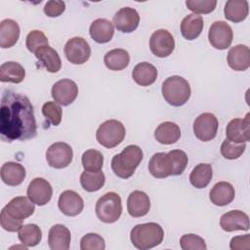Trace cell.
<instances>
[{
  "label": "cell",
  "mask_w": 250,
  "mask_h": 250,
  "mask_svg": "<svg viewBox=\"0 0 250 250\" xmlns=\"http://www.w3.org/2000/svg\"><path fill=\"white\" fill-rule=\"evenodd\" d=\"M33 105L20 93L6 90L0 104V136L3 142L26 141L36 136Z\"/></svg>",
  "instance_id": "6da1fadb"
},
{
  "label": "cell",
  "mask_w": 250,
  "mask_h": 250,
  "mask_svg": "<svg viewBox=\"0 0 250 250\" xmlns=\"http://www.w3.org/2000/svg\"><path fill=\"white\" fill-rule=\"evenodd\" d=\"M143 160V150L136 145L127 146L120 153L115 154L111 159L113 173L122 179L133 176L136 168Z\"/></svg>",
  "instance_id": "7a4b0ae2"
},
{
  "label": "cell",
  "mask_w": 250,
  "mask_h": 250,
  "mask_svg": "<svg viewBox=\"0 0 250 250\" xmlns=\"http://www.w3.org/2000/svg\"><path fill=\"white\" fill-rule=\"evenodd\" d=\"M164 237V231L156 223H146L135 226L130 233L132 244L141 250H147L159 245Z\"/></svg>",
  "instance_id": "3957f363"
},
{
  "label": "cell",
  "mask_w": 250,
  "mask_h": 250,
  "mask_svg": "<svg viewBox=\"0 0 250 250\" xmlns=\"http://www.w3.org/2000/svg\"><path fill=\"white\" fill-rule=\"evenodd\" d=\"M162 96L164 100L173 106L184 105L190 97L189 83L182 76L174 75L168 77L162 84Z\"/></svg>",
  "instance_id": "277c9868"
},
{
  "label": "cell",
  "mask_w": 250,
  "mask_h": 250,
  "mask_svg": "<svg viewBox=\"0 0 250 250\" xmlns=\"http://www.w3.org/2000/svg\"><path fill=\"white\" fill-rule=\"evenodd\" d=\"M122 213V202L120 196L113 191L104 194L96 203V215L104 223L112 224L116 222Z\"/></svg>",
  "instance_id": "5b68a950"
},
{
  "label": "cell",
  "mask_w": 250,
  "mask_h": 250,
  "mask_svg": "<svg viewBox=\"0 0 250 250\" xmlns=\"http://www.w3.org/2000/svg\"><path fill=\"white\" fill-rule=\"evenodd\" d=\"M126 135L124 125L115 119L106 120L100 125L96 138L100 145L106 148H112L120 145Z\"/></svg>",
  "instance_id": "8992f818"
},
{
  "label": "cell",
  "mask_w": 250,
  "mask_h": 250,
  "mask_svg": "<svg viewBox=\"0 0 250 250\" xmlns=\"http://www.w3.org/2000/svg\"><path fill=\"white\" fill-rule=\"evenodd\" d=\"M73 158L71 146L63 142L54 143L46 151V159L48 164L56 169L67 167Z\"/></svg>",
  "instance_id": "52a82bcc"
},
{
  "label": "cell",
  "mask_w": 250,
  "mask_h": 250,
  "mask_svg": "<svg viewBox=\"0 0 250 250\" xmlns=\"http://www.w3.org/2000/svg\"><path fill=\"white\" fill-rule=\"evenodd\" d=\"M64 54L68 62L73 64L85 63L91 56V48L82 37H73L64 45Z\"/></svg>",
  "instance_id": "ba28073f"
},
{
  "label": "cell",
  "mask_w": 250,
  "mask_h": 250,
  "mask_svg": "<svg viewBox=\"0 0 250 250\" xmlns=\"http://www.w3.org/2000/svg\"><path fill=\"white\" fill-rule=\"evenodd\" d=\"M232 29L226 21H217L211 24L208 32V39L215 49L225 50L229 48L232 42Z\"/></svg>",
  "instance_id": "9c48e42d"
},
{
  "label": "cell",
  "mask_w": 250,
  "mask_h": 250,
  "mask_svg": "<svg viewBox=\"0 0 250 250\" xmlns=\"http://www.w3.org/2000/svg\"><path fill=\"white\" fill-rule=\"evenodd\" d=\"M218 126L217 117L211 112H204L194 120L193 133L198 140L208 142L216 137Z\"/></svg>",
  "instance_id": "30bf717a"
},
{
  "label": "cell",
  "mask_w": 250,
  "mask_h": 250,
  "mask_svg": "<svg viewBox=\"0 0 250 250\" xmlns=\"http://www.w3.org/2000/svg\"><path fill=\"white\" fill-rule=\"evenodd\" d=\"M149 48L154 56L166 58L170 56L175 49L174 37L168 30L158 29L150 36Z\"/></svg>",
  "instance_id": "8fae6325"
},
{
  "label": "cell",
  "mask_w": 250,
  "mask_h": 250,
  "mask_svg": "<svg viewBox=\"0 0 250 250\" xmlns=\"http://www.w3.org/2000/svg\"><path fill=\"white\" fill-rule=\"evenodd\" d=\"M51 94L56 103L65 106L73 103L76 99L78 95V86L70 79H62L53 85Z\"/></svg>",
  "instance_id": "7c38bea8"
},
{
  "label": "cell",
  "mask_w": 250,
  "mask_h": 250,
  "mask_svg": "<svg viewBox=\"0 0 250 250\" xmlns=\"http://www.w3.org/2000/svg\"><path fill=\"white\" fill-rule=\"evenodd\" d=\"M26 194L34 204L43 206L51 200L53 188L50 183L44 178H34L27 187Z\"/></svg>",
  "instance_id": "4fadbf2b"
},
{
  "label": "cell",
  "mask_w": 250,
  "mask_h": 250,
  "mask_svg": "<svg viewBox=\"0 0 250 250\" xmlns=\"http://www.w3.org/2000/svg\"><path fill=\"white\" fill-rule=\"evenodd\" d=\"M227 139L233 143H246L250 140V114L244 118H234L229 122L226 129Z\"/></svg>",
  "instance_id": "5bb4252c"
},
{
  "label": "cell",
  "mask_w": 250,
  "mask_h": 250,
  "mask_svg": "<svg viewBox=\"0 0 250 250\" xmlns=\"http://www.w3.org/2000/svg\"><path fill=\"white\" fill-rule=\"evenodd\" d=\"M149 173L157 179L166 178L174 174V164L170 152H157L148 162Z\"/></svg>",
  "instance_id": "9a60e30c"
},
{
  "label": "cell",
  "mask_w": 250,
  "mask_h": 250,
  "mask_svg": "<svg viewBox=\"0 0 250 250\" xmlns=\"http://www.w3.org/2000/svg\"><path fill=\"white\" fill-rule=\"evenodd\" d=\"M140 23L139 13L130 7L121 8L113 17V24L115 28L124 33L133 32Z\"/></svg>",
  "instance_id": "2e32d148"
},
{
  "label": "cell",
  "mask_w": 250,
  "mask_h": 250,
  "mask_svg": "<svg viewBox=\"0 0 250 250\" xmlns=\"http://www.w3.org/2000/svg\"><path fill=\"white\" fill-rule=\"evenodd\" d=\"M3 209L12 218L23 221L34 213L35 206L28 197L17 196L13 198Z\"/></svg>",
  "instance_id": "e0dca14e"
},
{
  "label": "cell",
  "mask_w": 250,
  "mask_h": 250,
  "mask_svg": "<svg viewBox=\"0 0 250 250\" xmlns=\"http://www.w3.org/2000/svg\"><path fill=\"white\" fill-rule=\"evenodd\" d=\"M58 206L62 213L66 216L73 217L82 212L84 208V201L76 191L67 189L61 193Z\"/></svg>",
  "instance_id": "ac0fdd59"
},
{
  "label": "cell",
  "mask_w": 250,
  "mask_h": 250,
  "mask_svg": "<svg viewBox=\"0 0 250 250\" xmlns=\"http://www.w3.org/2000/svg\"><path fill=\"white\" fill-rule=\"evenodd\" d=\"M220 226L222 229L229 232L234 230H248L250 227L249 217L240 210H231L222 215Z\"/></svg>",
  "instance_id": "d6986e66"
},
{
  "label": "cell",
  "mask_w": 250,
  "mask_h": 250,
  "mask_svg": "<svg viewBox=\"0 0 250 250\" xmlns=\"http://www.w3.org/2000/svg\"><path fill=\"white\" fill-rule=\"evenodd\" d=\"M150 209V199L148 195L142 190H134L127 199L128 213L134 217L139 218L146 215Z\"/></svg>",
  "instance_id": "ffe728a7"
},
{
  "label": "cell",
  "mask_w": 250,
  "mask_h": 250,
  "mask_svg": "<svg viewBox=\"0 0 250 250\" xmlns=\"http://www.w3.org/2000/svg\"><path fill=\"white\" fill-rule=\"evenodd\" d=\"M228 64L236 71H244L250 66V50L246 45L238 44L231 47L227 57Z\"/></svg>",
  "instance_id": "44dd1931"
},
{
  "label": "cell",
  "mask_w": 250,
  "mask_h": 250,
  "mask_svg": "<svg viewBox=\"0 0 250 250\" xmlns=\"http://www.w3.org/2000/svg\"><path fill=\"white\" fill-rule=\"evenodd\" d=\"M70 239V231L63 225H55L49 230L48 244L52 250H68Z\"/></svg>",
  "instance_id": "7402d4cb"
},
{
  "label": "cell",
  "mask_w": 250,
  "mask_h": 250,
  "mask_svg": "<svg viewBox=\"0 0 250 250\" xmlns=\"http://www.w3.org/2000/svg\"><path fill=\"white\" fill-rule=\"evenodd\" d=\"M25 168L17 162H6L0 170L1 180L8 186L16 187L21 185L25 178Z\"/></svg>",
  "instance_id": "603a6c76"
},
{
  "label": "cell",
  "mask_w": 250,
  "mask_h": 250,
  "mask_svg": "<svg viewBox=\"0 0 250 250\" xmlns=\"http://www.w3.org/2000/svg\"><path fill=\"white\" fill-rule=\"evenodd\" d=\"M36 59L45 69L51 73L58 72L62 67V61L58 52L49 45L42 46L34 53Z\"/></svg>",
  "instance_id": "cb8c5ba5"
},
{
  "label": "cell",
  "mask_w": 250,
  "mask_h": 250,
  "mask_svg": "<svg viewBox=\"0 0 250 250\" xmlns=\"http://www.w3.org/2000/svg\"><path fill=\"white\" fill-rule=\"evenodd\" d=\"M90 35L94 41L100 44L109 42L114 34L113 24L106 19L95 20L89 29Z\"/></svg>",
  "instance_id": "d4e9b609"
},
{
  "label": "cell",
  "mask_w": 250,
  "mask_h": 250,
  "mask_svg": "<svg viewBox=\"0 0 250 250\" xmlns=\"http://www.w3.org/2000/svg\"><path fill=\"white\" fill-rule=\"evenodd\" d=\"M234 188L228 182H219L210 190L209 198L217 206H226L234 199Z\"/></svg>",
  "instance_id": "484cf974"
},
{
  "label": "cell",
  "mask_w": 250,
  "mask_h": 250,
  "mask_svg": "<svg viewBox=\"0 0 250 250\" xmlns=\"http://www.w3.org/2000/svg\"><path fill=\"white\" fill-rule=\"evenodd\" d=\"M20 26L11 19L3 20L0 23V47L3 49L13 47L20 37Z\"/></svg>",
  "instance_id": "4316f807"
},
{
  "label": "cell",
  "mask_w": 250,
  "mask_h": 250,
  "mask_svg": "<svg viewBox=\"0 0 250 250\" xmlns=\"http://www.w3.org/2000/svg\"><path fill=\"white\" fill-rule=\"evenodd\" d=\"M132 78L141 86H149L153 84L157 78V69L149 62H140L134 67Z\"/></svg>",
  "instance_id": "83f0119b"
},
{
  "label": "cell",
  "mask_w": 250,
  "mask_h": 250,
  "mask_svg": "<svg viewBox=\"0 0 250 250\" xmlns=\"http://www.w3.org/2000/svg\"><path fill=\"white\" fill-rule=\"evenodd\" d=\"M181 137L180 127L170 121L163 122L157 126L154 131L155 140L162 145L175 144Z\"/></svg>",
  "instance_id": "f1b7e54d"
},
{
  "label": "cell",
  "mask_w": 250,
  "mask_h": 250,
  "mask_svg": "<svg viewBox=\"0 0 250 250\" xmlns=\"http://www.w3.org/2000/svg\"><path fill=\"white\" fill-rule=\"evenodd\" d=\"M203 25L204 21L201 16L196 14L188 15L181 22V33L187 40H193L200 35Z\"/></svg>",
  "instance_id": "f546056e"
},
{
  "label": "cell",
  "mask_w": 250,
  "mask_h": 250,
  "mask_svg": "<svg viewBox=\"0 0 250 250\" xmlns=\"http://www.w3.org/2000/svg\"><path fill=\"white\" fill-rule=\"evenodd\" d=\"M248 12L249 6L246 0H229L224 8L225 18L232 22L244 21L248 16Z\"/></svg>",
  "instance_id": "4dcf8cb0"
},
{
  "label": "cell",
  "mask_w": 250,
  "mask_h": 250,
  "mask_svg": "<svg viewBox=\"0 0 250 250\" xmlns=\"http://www.w3.org/2000/svg\"><path fill=\"white\" fill-rule=\"evenodd\" d=\"M25 77V69L16 62H6L0 66V81L10 83H21Z\"/></svg>",
  "instance_id": "1f68e13d"
},
{
  "label": "cell",
  "mask_w": 250,
  "mask_h": 250,
  "mask_svg": "<svg viewBox=\"0 0 250 250\" xmlns=\"http://www.w3.org/2000/svg\"><path fill=\"white\" fill-rule=\"evenodd\" d=\"M104 62L110 70H122L128 66L130 62V56L124 49H113L104 55Z\"/></svg>",
  "instance_id": "d6a6232c"
},
{
  "label": "cell",
  "mask_w": 250,
  "mask_h": 250,
  "mask_svg": "<svg viewBox=\"0 0 250 250\" xmlns=\"http://www.w3.org/2000/svg\"><path fill=\"white\" fill-rule=\"evenodd\" d=\"M212 177L213 170L211 164L199 163L192 169L189 175V182L196 188H204L209 185Z\"/></svg>",
  "instance_id": "836d02e7"
},
{
  "label": "cell",
  "mask_w": 250,
  "mask_h": 250,
  "mask_svg": "<svg viewBox=\"0 0 250 250\" xmlns=\"http://www.w3.org/2000/svg\"><path fill=\"white\" fill-rule=\"evenodd\" d=\"M105 183L104 174L102 171L91 172L84 171L80 175V184L81 187L89 192H94L101 189Z\"/></svg>",
  "instance_id": "e575fe53"
},
{
  "label": "cell",
  "mask_w": 250,
  "mask_h": 250,
  "mask_svg": "<svg viewBox=\"0 0 250 250\" xmlns=\"http://www.w3.org/2000/svg\"><path fill=\"white\" fill-rule=\"evenodd\" d=\"M18 236L23 245L27 247H33L39 244L41 241L42 231L37 225L27 224L20 229Z\"/></svg>",
  "instance_id": "d590c367"
},
{
  "label": "cell",
  "mask_w": 250,
  "mask_h": 250,
  "mask_svg": "<svg viewBox=\"0 0 250 250\" xmlns=\"http://www.w3.org/2000/svg\"><path fill=\"white\" fill-rule=\"evenodd\" d=\"M83 168L86 171L98 172L101 171L104 164V156L97 149H88L83 152L81 157Z\"/></svg>",
  "instance_id": "8d00e7d4"
},
{
  "label": "cell",
  "mask_w": 250,
  "mask_h": 250,
  "mask_svg": "<svg viewBox=\"0 0 250 250\" xmlns=\"http://www.w3.org/2000/svg\"><path fill=\"white\" fill-rule=\"evenodd\" d=\"M246 148V145L245 143H233L230 142L229 140L226 139L221 146V154L227 158V159H237L238 157H240L242 155V153L245 151Z\"/></svg>",
  "instance_id": "74e56055"
},
{
  "label": "cell",
  "mask_w": 250,
  "mask_h": 250,
  "mask_svg": "<svg viewBox=\"0 0 250 250\" xmlns=\"http://www.w3.org/2000/svg\"><path fill=\"white\" fill-rule=\"evenodd\" d=\"M42 113L46 120L53 126H58L62 121V111L56 102H47L42 106Z\"/></svg>",
  "instance_id": "f35d334b"
},
{
  "label": "cell",
  "mask_w": 250,
  "mask_h": 250,
  "mask_svg": "<svg viewBox=\"0 0 250 250\" xmlns=\"http://www.w3.org/2000/svg\"><path fill=\"white\" fill-rule=\"evenodd\" d=\"M104 239L98 233H87L80 240L81 250H104Z\"/></svg>",
  "instance_id": "ab89813d"
},
{
  "label": "cell",
  "mask_w": 250,
  "mask_h": 250,
  "mask_svg": "<svg viewBox=\"0 0 250 250\" xmlns=\"http://www.w3.org/2000/svg\"><path fill=\"white\" fill-rule=\"evenodd\" d=\"M180 245L183 250H205L207 248L204 239L196 234H184L180 239Z\"/></svg>",
  "instance_id": "60d3db41"
},
{
  "label": "cell",
  "mask_w": 250,
  "mask_h": 250,
  "mask_svg": "<svg viewBox=\"0 0 250 250\" xmlns=\"http://www.w3.org/2000/svg\"><path fill=\"white\" fill-rule=\"evenodd\" d=\"M188 9L193 12V14H209L216 8V0H188L186 1Z\"/></svg>",
  "instance_id": "b9f144b4"
},
{
  "label": "cell",
  "mask_w": 250,
  "mask_h": 250,
  "mask_svg": "<svg viewBox=\"0 0 250 250\" xmlns=\"http://www.w3.org/2000/svg\"><path fill=\"white\" fill-rule=\"evenodd\" d=\"M26 47L29 52L35 53L37 49H39L42 46L49 45L48 44V38L41 30H32L30 31L26 36Z\"/></svg>",
  "instance_id": "7bdbcfd3"
},
{
  "label": "cell",
  "mask_w": 250,
  "mask_h": 250,
  "mask_svg": "<svg viewBox=\"0 0 250 250\" xmlns=\"http://www.w3.org/2000/svg\"><path fill=\"white\" fill-rule=\"evenodd\" d=\"M169 152L172 156L173 164H174V174H173V176H179L185 171V169L188 165V159L187 153L184 150H181V149H173Z\"/></svg>",
  "instance_id": "ee69618b"
},
{
  "label": "cell",
  "mask_w": 250,
  "mask_h": 250,
  "mask_svg": "<svg viewBox=\"0 0 250 250\" xmlns=\"http://www.w3.org/2000/svg\"><path fill=\"white\" fill-rule=\"evenodd\" d=\"M22 222L23 221H19L14 218H12L10 215H8L4 209H2L1 214H0V224L3 229L10 231V232H15L19 231L20 229L22 227Z\"/></svg>",
  "instance_id": "f6af8a7d"
},
{
  "label": "cell",
  "mask_w": 250,
  "mask_h": 250,
  "mask_svg": "<svg viewBox=\"0 0 250 250\" xmlns=\"http://www.w3.org/2000/svg\"><path fill=\"white\" fill-rule=\"evenodd\" d=\"M65 10V3L63 1L50 0L44 6V13L48 17L56 18L61 16Z\"/></svg>",
  "instance_id": "bcb514c9"
},
{
  "label": "cell",
  "mask_w": 250,
  "mask_h": 250,
  "mask_svg": "<svg viewBox=\"0 0 250 250\" xmlns=\"http://www.w3.org/2000/svg\"><path fill=\"white\" fill-rule=\"evenodd\" d=\"M250 236L249 234H245L243 236H235L230 240L229 247L231 250H241V249H249L250 248Z\"/></svg>",
  "instance_id": "7dc6e473"
}]
</instances>
